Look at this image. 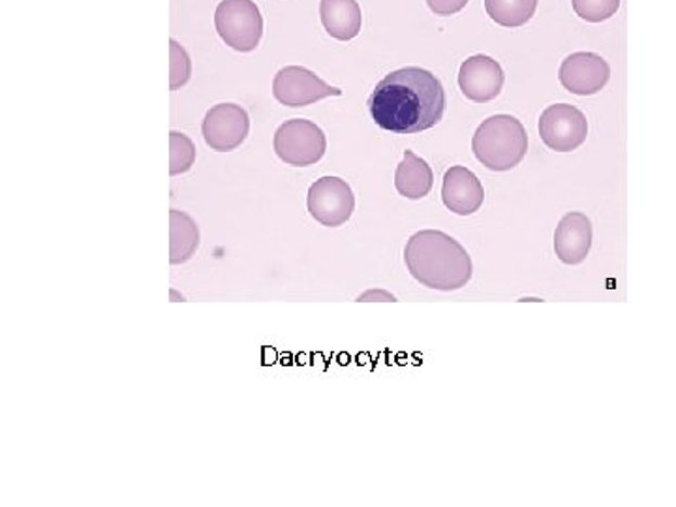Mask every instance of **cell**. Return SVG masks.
<instances>
[{
  "label": "cell",
  "instance_id": "1",
  "mask_svg": "<svg viewBox=\"0 0 676 507\" xmlns=\"http://www.w3.org/2000/svg\"><path fill=\"white\" fill-rule=\"evenodd\" d=\"M367 105L382 130L410 136L438 125L446 112V91L433 72L406 66L387 74L374 87Z\"/></svg>",
  "mask_w": 676,
  "mask_h": 507
},
{
  "label": "cell",
  "instance_id": "2",
  "mask_svg": "<svg viewBox=\"0 0 676 507\" xmlns=\"http://www.w3.org/2000/svg\"><path fill=\"white\" fill-rule=\"evenodd\" d=\"M406 269L419 284L457 292L472 280L474 265L467 249L446 231L421 230L405 246Z\"/></svg>",
  "mask_w": 676,
  "mask_h": 507
},
{
  "label": "cell",
  "instance_id": "3",
  "mask_svg": "<svg viewBox=\"0 0 676 507\" xmlns=\"http://www.w3.org/2000/svg\"><path fill=\"white\" fill-rule=\"evenodd\" d=\"M472 151L477 162L490 172H511L526 156L528 134L513 115H493L477 126Z\"/></svg>",
  "mask_w": 676,
  "mask_h": 507
},
{
  "label": "cell",
  "instance_id": "4",
  "mask_svg": "<svg viewBox=\"0 0 676 507\" xmlns=\"http://www.w3.org/2000/svg\"><path fill=\"white\" fill-rule=\"evenodd\" d=\"M215 28L228 48L252 53L264 36V15L254 0H220Z\"/></svg>",
  "mask_w": 676,
  "mask_h": 507
},
{
  "label": "cell",
  "instance_id": "5",
  "mask_svg": "<svg viewBox=\"0 0 676 507\" xmlns=\"http://www.w3.org/2000/svg\"><path fill=\"white\" fill-rule=\"evenodd\" d=\"M272 149L286 166H315L326 156L328 138L320 126L308 118H290L277 128Z\"/></svg>",
  "mask_w": 676,
  "mask_h": 507
},
{
  "label": "cell",
  "instance_id": "6",
  "mask_svg": "<svg viewBox=\"0 0 676 507\" xmlns=\"http://www.w3.org/2000/svg\"><path fill=\"white\" fill-rule=\"evenodd\" d=\"M307 208L321 226L341 228L356 211V195L344 179L326 175L308 188Z\"/></svg>",
  "mask_w": 676,
  "mask_h": 507
},
{
  "label": "cell",
  "instance_id": "7",
  "mask_svg": "<svg viewBox=\"0 0 676 507\" xmlns=\"http://www.w3.org/2000/svg\"><path fill=\"white\" fill-rule=\"evenodd\" d=\"M272 97L286 107H307L326 98L342 97V91L326 84L313 69L284 66L272 79Z\"/></svg>",
  "mask_w": 676,
  "mask_h": 507
},
{
  "label": "cell",
  "instance_id": "8",
  "mask_svg": "<svg viewBox=\"0 0 676 507\" xmlns=\"http://www.w3.org/2000/svg\"><path fill=\"white\" fill-rule=\"evenodd\" d=\"M539 136L551 151L572 153L588 138V121L575 105L552 104L539 117Z\"/></svg>",
  "mask_w": 676,
  "mask_h": 507
},
{
  "label": "cell",
  "instance_id": "9",
  "mask_svg": "<svg viewBox=\"0 0 676 507\" xmlns=\"http://www.w3.org/2000/svg\"><path fill=\"white\" fill-rule=\"evenodd\" d=\"M251 132V117L243 105L222 102L205 113L202 136L217 153H231L243 145Z\"/></svg>",
  "mask_w": 676,
  "mask_h": 507
},
{
  "label": "cell",
  "instance_id": "10",
  "mask_svg": "<svg viewBox=\"0 0 676 507\" xmlns=\"http://www.w3.org/2000/svg\"><path fill=\"white\" fill-rule=\"evenodd\" d=\"M558 79L565 91L577 97H594L605 89L611 79V66L603 56L590 51H577L565 56Z\"/></svg>",
  "mask_w": 676,
  "mask_h": 507
},
{
  "label": "cell",
  "instance_id": "11",
  "mask_svg": "<svg viewBox=\"0 0 676 507\" xmlns=\"http://www.w3.org/2000/svg\"><path fill=\"white\" fill-rule=\"evenodd\" d=\"M503 84H506V74L500 63L493 56H468L467 61L460 64V92L475 104H487L490 100L500 97Z\"/></svg>",
  "mask_w": 676,
  "mask_h": 507
},
{
  "label": "cell",
  "instance_id": "12",
  "mask_svg": "<svg viewBox=\"0 0 676 507\" xmlns=\"http://www.w3.org/2000/svg\"><path fill=\"white\" fill-rule=\"evenodd\" d=\"M592 220L579 211H572L560 218L554 231V252L565 265H579L592 249Z\"/></svg>",
  "mask_w": 676,
  "mask_h": 507
},
{
  "label": "cell",
  "instance_id": "13",
  "mask_svg": "<svg viewBox=\"0 0 676 507\" xmlns=\"http://www.w3.org/2000/svg\"><path fill=\"white\" fill-rule=\"evenodd\" d=\"M442 202L455 215H474L485 202L482 181L468 167H449L444 175V185H442Z\"/></svg>",
  "mask_w": 676,
  "mask_h": 507
},
{
  "label": "cell",
  "instance_id": "14",
  "mask_svg": "<svg viewBox=\"0 0 676 507\" xmlns=\"http://www.w3.org/2000/svg\"><path fill=\"white\" fill-rule=\"evenodd\" d=\"M320 20L331 38L349 42L361 33L362 14L357 0H320Z\"/></svg>",
  "mask_w": 676,
  "mask_h": 507
},
{
  "label": "cell",
  "instance_id": "15",
  "mask_svg": "<svg viewBox=\"0 0 676 507\" xmlns=\"http://www.w3.org/2000/svg\"><path fill=\"white\" fill-rule=\"evenodd\" d=\"M434 174L431 166L413 151H405V159L395 172V188L408 200H423L433 190Z\"/></svg>",
  "mask_w": 676,
  "mask_h": 507
},
{
  "label": "cell",
  "instance_id": "16",
  "mask_svg": "<svg viewBox=\"0 0 676 507\" xmlns=\"http://www.w3.org/2000/svg\"><path fill=\"white\" fill-rule=\"evenodd\" d=\"M200 249V228L192 216L184 211H169V262L171 265L187 264Z\"/></svg>",
  "mask_w": 676,
  "mask_h": 507
},
{
  "label": "cell",
  "instance_id": "17",
  "mask_svg": "<svg viewBox=\"0 0 676 507\" xmlns=\"http://www.w3.org/2000/svg\"><path fill=\"white\" fill-rule=\"evenodd\" d=\"M539 0H485L487 15L500 27H524L536 15Z\"/></svg>",
  "mask_w": 676,
  "mask_h": 507
},
{
  "label": "cell",
  "instance_id": "18",
  "mask_svg": "<svg viewBox=\"0 0 676 507\" xmlns=\"http://www.w3.org/2000/svg\"><path fill=\"white\" fill-rule=\"evenodd\" d=\"M194 141L187 134L171 130L169 132V174L175 175L187 174L192 169L195 162Z\"/></svg>",
  "mask_w": 676,
  "mask_h": 507
},
{
  "label": "cell",
  "instance_id": "19",
  "mask_svg": "<svg viewBox=\"0 0 676 507\" xmlns=\"http://www.w3.org/2000/svg\"><path fill=\"white\" fill-rule=\"evenodd\" d=\"M192 77V59L175 38L169 40V89L179 91Z\"/></svg>",
  "mask_w": 676,
  "mask_h": 507
},
{
  "label": "cell",
  "instance_id": "20",
  "mask_svg": "<svg viewBox=\"0 0 676 507\" xmlns=\"http://www.w3.org/2000/svg\"><path fill=\"white\" fill-rule=\"evenodd\" d=\"M573 12L588 23L611 20L621 10V0H572Z\"/></svg>",
  "mask_w": 676,
  "mask_h": 507
},
{
  "label": "cell",
  "instance_id": "21",
  "mask_svg": "<svg viewBox=\"0 0 676 507\" xmlns=\"http://www.w3.org/2000/svg\"><path fill=\"white\" fill-rule=\"evenodd\" d=\"M470 0H426V7L431 8L434 15L449 17V15L459 14L460 10L467 8Z\"/></svg>",
  "mask_w": 676,
  "mask_h": 507
},
{
  "label": "cell",
  "instance_id": "22",
  "mask_svg": "<svg viewBox=\"0 0 676 507\" xmlns=\"http://www.w3.org/2000/svg\"><path fill=\"white\" fill-rule=\"evenodd\" d=\"M372 297L384 301H397V297H395V295H391V293L387 292H382V290H369V292L359 295V297H357V301H369L372 300Z\"/></svg>",
  "mask_w": 676,
  "mask_h": 507
}]
</instances>
